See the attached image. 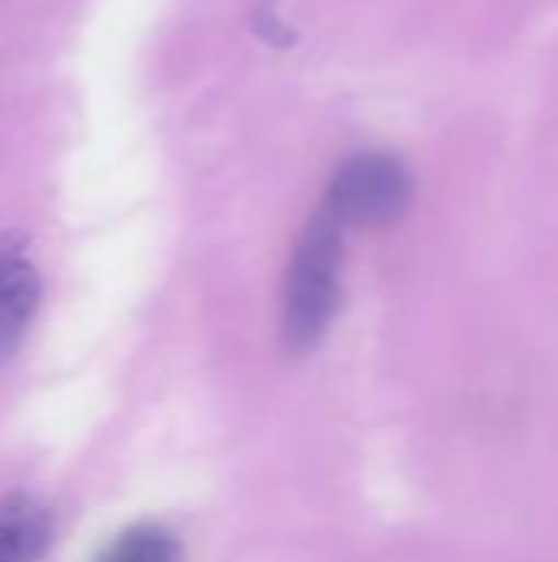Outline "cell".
<instances>
[{
    "label": "cell",
    "instance_id": "obj_2",
    "mask_svg": "<svg viewBox=\"0 0 558 562\" xmlns=\"http://www.w3.org/2000/svg\"><path fill=\"white\" fill-rule=\"evenodd\" d=\"M414 198L408 165L388 151L352 155L332 178L326 204L342 227H385L405 217Z\"/></svg>",
    "mask_w": 558,
    "mask_h": 562
},
{
    "label": "cell",
    "instance_id": "obj_5",
    "mask_svg": "<svg viewBox=\"0 0 558 562\" xmlns=\"http://www.w3.org/2000/svg\"><path fill=\"white\" fill-rule=\"evenodd\" d=\"M181 550L178 540L161 530V527H132L125 533H118L95 562H178Z\"/></svg>",
    "mask_w": 558,
    "mask_h": 562
},
{
    "label": "cell",
    "instance_id": "obj_4",
    "mask_svg": "<svg viewBox=\"0 0 558 562\" xmlns=\"http://www.w3.org/2000/svg\"><path fill=\"white\" fill-rule=\"evenodd\" d=\"M53 543V517L30 494L0 497V562L39 560Z\"/></svg>",
    "mask_w": 558,
    "mask_h": 562
},
{
    "label": "cell",
    "instance_id": "obj_1",
    "mask_svg": "<svg viewBox=\"0 0 558 562\" xmlns=\"http://www.w3.org/2000/svg\"><path fill=\"white\" fill-rule=\"evenodd\" d=\"M342 224L319 207L306 224L283 283V346L296 356L316 349L339 310Z\"/></svg>",
    "mask_w": 558,
    "mask_h": 562
},
{
    "label": "cell",
    "instance_id": "obj_3",
    "mask_svg": "<svg viewBox=\"0 0 558 562\" xmlns=\"http://www.w3.org/2000/svg\"><path fill=\"white\" fill-rule=\"evenodd\" d=\"M26 237L16 231L0 234V366L16 352L23 333L39 306V273L26 260Z\"/></svg>",
    "mask_w": 558,
    "mask_h": 562
}]
</instances>
